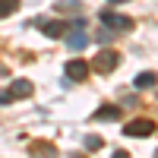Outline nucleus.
Segmentation results:
<instances>
[{
  "instance_id": "obj_1",
  "label": "nucleus",
  "mask_w": 158,
  "mask_h": 158,
  "mask_svg": "<svg viewBox=\"0 0 158 158\" xmlns=\"http://www.w3.org/2000/svg\"><path fill=\"white\" fill-rule=\"evenodd\" d=\"M117 63H120V54L111 51V48H101L95 54V60H92V70H95V73H114Z\"/></svg>"
},
{
  "instance_id": "obj_2",
  "label": "nucleus",
  "mask_w": 158,
  "mask_h": 158,
  "mask_svg": "<svg viewBox=\"0 0 158 158\" xmlns=\"http://www.w3.org/2000/svg\"><path fill=\"white\" fill-rule=\"evenodd\" d=\"M155 123L149 120V117H136V120H130V123H123V136H133V139H146V136H152L155 133Z\"/></svg>"
},
{
  "instance_id": "obj_3",
  "label": "nucleus",
  "mask_w": 158,
  "mask_h": 158,
  "mask_svg": "<svg viewBox=\"0 0 158 158\" xmlns=\"http://www.w3.org/2000/svg\"><path fill=\"white\" fill-rule=\"evenodd\" d=\"M101 25H104L108 32H130V29H133V22H130L127 16L111 13V10H101Z\"/></svg>"
},
{
  "instance_id": "obj_4",
  "label": "nucleus",
  "mask_w": 158,
  "mask_h": 158,
  "mask_svg": "<svg viewBox=\"0 0 158 158\" xmlns=\"http://www.w3.org/2000/svg\"><path fill=\"white\" fill-rule=\"evenodd\" d=\"M38 29H41L48 38H63L70 32V19L67 22H44V19H38Z\"/></svg>"
},
{
  "instance_id": "obj_5",
  "label": "nucleus",
  "mask_w": 158,
  "mask_h": 158,
  "mask_svg": "<svg viewBox=\"0 0 158 158\" xmlns=\"http://www.w3.org/2000/svg\"><path fill=\"white\" fill-rule=\"evenodd\" d=\"M6 92H10V98L16 101V98H29V95H32L35 89H32V82H29V79H13Z\"/></svg>"
},
{
  "instance_id": "obj_6",
  "label": "nucleus",
  "mask_w": 158,
  "mask_h": 158,
  "mask_svg": "<svg viewBox=\"0 0 158 158\" xmlns=\"http://www.w3.org/2000/svg\"><path fill=\"white\" fill-rule=\"evenodd\" d=\"M67 76L76 79V82H82V79L89 76V63H85V60H70V63H67Z\"/></svg>"
},
{
  "instance_id": "obj_7",
  "label": "nucleus",
  "mask_w": 158,
  "mask_h": 158,
  "mask_svg": "<svg viewBox=\"0 0 158 158\" xmlns=\"http://www.w3.org/2000/svg\"><path fill=\"white\" fill-rule=\"evenodd\" d=\"M67 44H70L73 51H82V48H85V29H73V32L67 35Z\"/></svg>"
},
{
  "instance_id": "obj_8",
  "label": "nucleus",
  "mask_w": 158,
  "mask_h": 158,
  "mask_svg": "<svg viewBox=\"0 0 158 158\" xmlns=\"http://www.w3.org/2000/svg\"><path fill=\"white\" fill-rule=\"evenodd\" d=\"M95 120H120V108L117 104H104V108H98Z\"/></svg>"
},
{
  "instance_id": "obj_9",
  "label": "nucleus",
  "mask_w": 158,
  "mask_h": 158,
  "mask_svg": "<svg viewBox=\"0 0 158 158\" xmlns=\"http://www.w3.org/2000/svg\"><path fill=\"white\" fill-rule=\"evenodd\" d=\"M32 155H35V158H54L57 152H54V146H48V142H35V146H32Z\"/></svg>"
},
{
  "instance_id": "obj_10",
  "label": "nucleus",
  "mask_w": 158,
  "mask_h": 158,
  "mask_svg": "<svg viewBox=\"0 0 158 158\" xmlns=\"http://www.w3.org/2000/svg\"><path fill=\"white\" fill-rule=\"evenodd\" d=\"M155 82H158V76H155V73H139L133 85H136V89H152Z\"/></svg>"
},
{
  "instance_id": "obj_11",
  "label": "nucleus",
  "mask_w": 158,
  "mask_h": 158,
  "mask_svg": "<svg viewBox=\"0 0 158 158\" xmlns=\"http://www.w3.org/2000/svg\"><path fill=\"white\" fill-rule=\"evenodd\" d=\"M19 10V0H0V19L3 16H13Z\"/></svg>"
},
{
  "instance_id": "obj_12",
  "label": "nucleus",
  "mask_w": 158,
  "mask_h": 158,
  "mask_svg": "<svg viewBox=\"0 0 158 158\" xmlns=\"http://www.w3.org/2000/svg\"><path fill=\"white\" fill-rule=\"evenodd\" d=\"M104 142H101V136H85V149L89 152H95V149H101Z\"/></svg>"
},
{
  "instance_id": "obj_13",
  "label": "nucleus",
  "mask_w": 158,
  "mask_h": 158,
  "mask_svg": "<svg viewBox=\"0 0 158 158\" xmlns=\"http://www.w3.org/2000/svg\"><path fill=\"white\" fill-rule=\"evenodd\" d=\"M54 10H79V0H60Z\"/></svg>"
},
{
  "instance_id": "obj_14",
  "label": "nucleus",
  "mask_w": 158,
  "mask_h": 158,
  "mask_svg": "<svg viewBox=\"0 0 158 158\" xmlns=\"http://www.w3.org/2000/svg\"><path fill=\"white\" fill-rule=\"evenodd\" d=\"M111 158H127V152H114V155H111Z\"/></svg>"
},
{
  "instance_id": "obj_15",
  "label": "nucleus",
  "mask_w": 158,
  "mask_h": 158,
  "mask_svg": "<svg viewBox=\"0 0 158 158\" xmlns=\"http://www.w3.org/2000/svg\"><path fill=\"white\" fill-rule=\"evenodd\" d=\"M111 3H127V0H111Z\"/></svg>"
},
{
  "instance_id": "obj_16",
  "label": "nucleus",
  "mask_w": 158,
  "mask_h": 158,
  "mask_svg": "<svg viewBox=\"0 0 158 158\" xmlns=\"http://www.w3.org/2000/svg\"><path fill=\"white\" fill-rule=\"evenodd\" d=\"M155 158H158V152H155Z\"/></svg>"
}]
</instances>
